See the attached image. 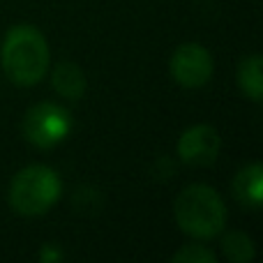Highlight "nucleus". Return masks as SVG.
Listing matches in <instances>:
<instances>
[{
    "label": "nucleus",
    "instance_id": "obj_8",
    "mask_svg": "<svg viewBox=\"0 0 263 263\" xmlns=\"http://www.w3.org/2000/svg\"><path fill=\"white\" fill-rule=\"evenodd\" d=\"M51 86H53V90L58 92L60 97L77 102L86 95L88 81H86L83 69L79 67L77 63L63 60V63H58L53 69H51Z\"/></svg>",
    "mask_w": 263,
    "mask_h": 263
},
{
    "label": "nucleus",
    "instance_id": "obj_9",
    "mask_svg": "<svg viewBox=\"0 0 263 263\" xmlns=\"http://www.w3.org/2000/svg\"><path fill=\"white\" fill-rule=\"evenodd\" d=\"M261 65L263 58L261 53H250L238 63L236 69V81L240 92L247 97V100L256 102L259 104L261 97H263V74H261Z\"/></svg>",
    "mask_w": 263,
    "mask_h": 263
},
{
    "label": "nucleus",
    "instance_id": "obj_3",
    "mask_svg": "<svg viewBox=\"0 0 263 263\" xmlns=\"http://www.w3.org/2000/svg\"><path fill=\"white\" fill-rule=\"evenodd\" d=\"M63 196V180L46 164H30L21 168L9 182V205L21 217L46 215Z\"/></svg>",
    "mask_w": 263,
    "mask_h": 263
},
{
    "label": "nucleus",
    "instance_id": "obj_2",
    "mask_svg": "<svg viewBox=\"0 0 263 263\" xmlns=\"http://www.w3.org/2000/svg\"><path fill=\"white\" fill-rule=\"evenodd\" d=\"M173 217L185 236L194 240H215L227 229V203L215 187L192 182L178 192L173 201Z\"/></svg>",
    "mask_w": 263,
    "mask_h": 263
},
{
    "label": "nucleus",
    "instance_id": "obj_5",
    "mask_svg": "<svg viewBox=\"0 0 263 263\" xmlns=\"http://www.w3.org/2000/svg\"><path fill=\"white\" fill-rule=\"evenodd\" d=\"M168 72L180 88H187V90L203 88L215 72L213 53L199 42H185L171 53Z\"/></svg>",
    "mask_w": 263,
    "mask_h": 263
},
{
    "label": "nucleus",
    "instance_id": "obj_7",
    "mask_svg": "<svg viewBox=\"0 0 263 263\" xmlns=\"http://www.w3.org/2000/svg\"><path fill=\"white\" fill-rule=\"evenodd\" d=\"M233 199L247 210H259L263 203V164L252 162L242 166L233 178Z\"/></svg>",
    "mask_w": 263,
    "mask_h": 263
},
{
    "label": "nucleus",
    "instance_id": "obj_1",
    "mask_svg": "<svg viewBox=\"0 0 263 263\" xmlns=\"http://www.w3.org/2000/svg\"><path fill=\"white\" fill-rule=\"evenodd\" d=\"M0 67L14 86H37L51 67V49L44 32L30 23L12 26L0 42Z\"/></svg>",
    "mask_w": 263,
    "mask_h": 263
},
{
    "label": "nucleus",
    "instance_id": "obj_4",
    "mask_svg": "<svg viewBox=\"0 0 263 263\" xmlns=\"http://www.w3.org/2000/svg\"><path fill=\"white\" fill-rule=\"evenodd\" d=\"M72 129V114L55 102H40V104L30 106L21 123V132L26 141L40 150H51L60 145L63 141H67Z\"/></svg>",
    "mask_w": 263,
    "mask_h": 263
},
{
    "label": "nucleus",
    "instance_id": "obj_11",
    "mask_svg": "<svg viewBox=\"0 0 263 263\" xmlns=\"http://www.w3.org/2000/svg\"><path fill=\"white\" fill-rule=\"evenodd\" d=\"M171 261L173 263H217L219 256L208 245H201L199 240V242H192V245H182L171 256Z\"/></svg>",
    "mask_w": 263,
    "mask_h": 263
},
{
    "label": "nucleus",
    "instance_id": "obj_6",
    "mask_svg": "<svg viewBox=\"0 0 263 263\" xmlns=\"http://www.w3.org/2000/svg\"><path fill=\"white\" fill-rule=\"evenodd\" d=\"M222 150V136L213 125H192L180 134L178 139V157L185 166H194V168H203V166H213L219 157Z\"/></svg>",
    "mask_w": 263,
    "mask_h": 263
},
{
    "label": "nucleus",
    "instance_id": "obj_12",
    "mask_svg": "<svg viewBox=\"0 0 263 263\" xmlns=\"http://www.w3.org/2000/svg\"><path fill=\"white\" fill-rule=\"evenodd\" d=\"M37 256H40V261H44V263H53V261H60L65 254H63V252H60L55 245H44V247L40 250V254H37Z\"/></svg>",
    "mask_w": 263,
    "mask_h": 263
},
{
    "label": "nucleus",
    "instance_id": "obj_10",
    "mask_svg": "<svg viewBox=\"0 0 263 263\" xmlns=\"http://www.w3.org/2000/svg\"><path fill=\"white\" fill-rule=\"evenodd\" d=\"M219 236H222V245H219V250H222V256L227 261H231V263H250V261H254L256 245H254V240H252L247 233L227 231V229H224Z\"/></svg>",
    "mask_w": 263,
    "mask_h": 263
}]
</instances>
